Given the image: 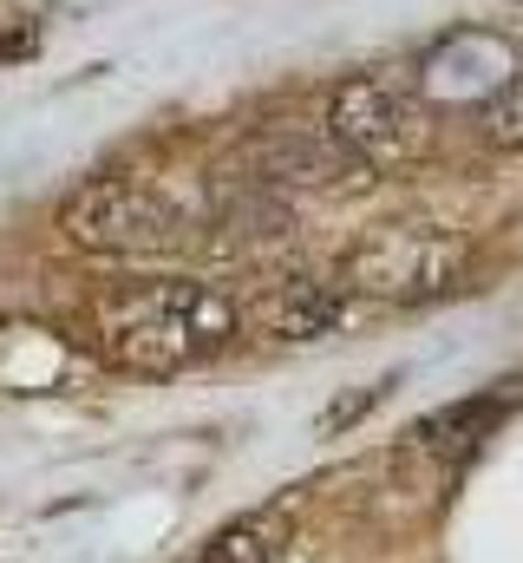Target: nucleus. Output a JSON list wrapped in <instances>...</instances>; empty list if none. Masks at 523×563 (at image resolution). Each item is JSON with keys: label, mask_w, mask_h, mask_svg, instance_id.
Segmentation results:
<instances>
[{"label": "nucleus", "mask_w": 523, "mask_h": 563, "mask_svg": "<svg viewBox=\"0 0 523 563\" xmlns=\"http://www.w3.org/2000/svg\"><path fill=\"white\" fill-rule=\"evenodd\" d=\"M478 139L491 144V151H523V73L511 79H498L485 99H478Z\"/></svg>", "instance_id": "10"}, {"label": "nucleus", "mask_w": 523, "mask_h": 563, "mask_svg": "<svg viewBox=\"0 0 523 563\" xmlns=\"http://www.w3.org/2000/svg\"><path fill=\"white\" fill-rule=\"evenodd\" d=\"M288 558V525L281 518H243L230 531H216L197 563H281Z\"/></svg>", "instance_id": "8"}, {"label": "nucleus", "mask_w": 523, "mask_h": 563, "mask_svg": "<svg viewBox=\"0 0 523 563\" xmlns=\"http://www.w3.org/2000/svg\"><path fill=\"white\" fill-rule=\"evenodd\" d=\"M465 263H471L465 236H452L438 223H387V230H367L341 256V288L374 295V301H432V295L458 288Z\"/></svg>", "instance_id": "3"}, {"label": "nucleus", "mask_w": 523, "mask_h": 563, "mask_svg": "<svg viewBox=\"0 0 523 563\" xmlns=\"http://www.w3.org/2000/svg\"><path fill=\"white\" fill-rule=\"evenodd\" d=\"M249 321L268 341H321L341 321V288L308 282V276H281V282H268V288H256Z\"/></svg>", "instance_id": "6"}, {"label": "nucleus", "mask_w": 523, "mask_h": 563, "mask_svg": "<svg viewBox=\"0 0 523 563\" xmlns=\"http://www.w3.org/2000/svg\"><path fill=\"white\" fill-rule=\"evenodd\" d=\"M327 132L347 144L367 170H392V164H419L432 151V106L419 99L412 79L392 73H367L347 79L327 106Z\"/></svg>", "instance_id": "4"}, {"label": "nucleus", "mask_w": 523, "mask_h": 563, "mask_svg": "<svg viewBox=\"0 0 523 563\" xmlns=\"http://www.w3.org/2000/svg\"><path fill=\"white\" fill-rule=\"evenodd\" d=\"M210 230L223 236V250H262V243H281L294 230V203L275 197V190H256V184H236L216 197L210 210Z\"/></svg>", "instance_id": "7"}, {"label": "nucleus", "mask_w": 523, "mask_h": 563, "mask_svg": "<svg viewBox=\"0 0 523 563\" xmlns=\"http://www.w3.org/2000/svg\"><path fill=\"white\" fill-rule=\"evenodd\" d=\"M236 184H256L275 197H294V190H341V184H360L374 177L334 132H308V125H268L256 139L236 144Z\"/></svg>", "instance_id": "5"}, {"label": "nucleus", "mask_w": 523, "mask_h": 563, "mask_svg": "<svg viewBox=\"0 0 523 563\" xmlns=\"http://www.w3.org/2000/svg\"><path fill=\"white\" fill-rule=\"evenodd\" d=\"M243 308L210 282H137L99 308V341L131 374H183L236 334Z\"/></svg>", "instance_id": "1"}, {"label": "nucleus", "mask_w": 523, "mask_h": 563, "mask_svg": "<svg viewBox=\"0 0 523 563\" xmlns=\"http://www.w3.org/2000/svg\"><path fill=\"white\" fill-rule=\"evenodd\" d=\"M504 413V400L498 394H485V400H458V407H445V413H432V420L419 426L412 439L419 445H432V452H471L485 432H491V420Z\"/></svg>", "instance_id": "9"}, {"label": "nucleus", "mask_w": 523, "mask_h": 563, "mask_svg": "<svg viewBox=\"0 0 523 563\" xmlns=\"http://www.w3.org/2000/svg\"><path fill=\"white\" fill-rule=\"evenodd\" d=\"M59 230L86 256H170L190 236V217L144 177H99L59 203Z\"/></svg>", "instance_id": "2"}]
</instances>
